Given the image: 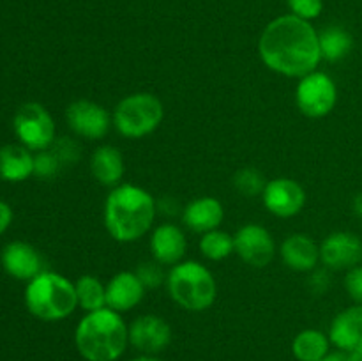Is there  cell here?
<instances>
[{"label": "cell", "instance_id": "obj_18", "mask_svg": "<svg viewBox=\"0 0 362 361\" xmlns=\"http://www.w3.org/2000/svg\"><path fill=\"white\" fill-rule=\"evenodd\" d=\"M186 236L182 230L172 223L159 225L152 232L151 237V250L154 255L156 262L163 265H175L182 260L186 253Z\"/></svg>", "mask_w": 362, "mask_h": 361}, {"label": "cell", "instance_id": "obj_3", "mask_svg": "<svg viewBox=\"0 0 362 361\" xmlns=\"http://www.w3.org/2000/svg\"><path fill=\"white\" fill-rule=\"evenodd\" d=\"M74 343L87 361H117L129 343V328L112 308L88 311L76 326Z\"/></svg>", "mask_w": 362, "mask_h": 361}, {"label": "cell", "instance_id": "obj_10", "mask_svg": "<svg viewBox=\"0 0 362 361\" xmlns=\"http://www.w3.org/2000/svg\"><path fill=\"white\" fill-rule=\"evenodd\" d=\"M66 119L71 130L81 138L87 140H99L105 137L110 130V113L105 106L98 105L88 99H78L73 101L66 110Z\"/></svg>", "mask_w": 362, "mask_h": 361}, {"label": "cell", "instance_id": "obj_27", "mask_svg": "<svg viewBox=\"0 0 362 361\" xmlns=\"http://www.w3.org/2000/svg\"><path fill=\"white\" fill-rule=\"evenodd\" d=\"M265 186L267 183H265L262 172H258L253 166H244L233 176V188L244 197H258L264 193Z\"/></svg>", "mask_w": 362, "mask_h": 361}, {"label": "cell", "instance_id": "obj_31", "mask_svg": "<svg viewBox=\"0 0 362 361\" xmlns=\"http://www.w3.org/2000/svg\"><path fill=\"white\" fill-rule=\"evenodd\" d=\"M11 222H13V209L9 204L0 200V236L9 229Z\"/></svg>", "mask_w": 362, "mask_h": 361}, {"label": "cell", "instance_id": "obj_32", "mask_svg": "<svg viewBox=\"0 0 362 361\" xmlns=\"http://www.w3.org/2000/svg\"><path fill=\"white\" fill-rule=\"evenodd\" d=\"M317 285V292H325L329 287V276L327 273H315V276L311 278V287Z\"/></svg>", "mask_w": 362, "mask_h": 361}, {"label": "cell", "instance_id": "obj_21", "mask_svg": "<svg viewBox=\"0 0 362 361\" xmlns=\"http://www.w3.org/2000/svg\"><path fill=\"white\" fill-rule=\"evenodd\" d=\"M90 172L103 186H119L124 177V158L120 151L112 145H103L92 152Z\"/></svg>", "mask_w": 362, "mask_h": 361}, {"label": "cell", "instance_id": "obj_19", "mask_svg": "<svg viewBox=\"0 0 362 361\" xmlns=\"http://www.w3.org/2000/svg\"><path fill=\"white\" fill-rule=\"evenodd\" d=\"M223 218H225V209H223L221 202L214 197L194 198L184 207L182 212L184 225L193 232L200 234H207L218 229Z\"/></svg>", "mask_w": 362, "mask_h": 361}, {"label": "cell", "instance_id": "obj_8", "mask_svg": "<svg viewBox=\"0 0 362 361\" xmlns=\"http://www.w3.org/2000/svg\"><path fill=\"white\" fill-rule=\"evenodd\" d=\"M296 101L300 112L311 119L329 115L338 103V88L334 80L320 71L306 74L297 85Z\"/></svg>", "mask_w": 362, "mask_h": 361}, {"label": "cell", "instance_id": "obj_9", "mask_svg": "<svg viewBox=\"0 0 362 361\" xmlns=\"http://www.w3.org/2000/svg\"><path fill=\"white\" fill-rule=\"evenodd\" d=\"M235 251L246 264L253 268H265L271 264L276 253V244L265 227L257 223H247L240 227L233 236Z\"/></svg>", "mask_w": 362, "mask_h": 361}, {"label": "cell", "instance_id": "obj_22", "mask_svg": "<svg viewBox=\"0 0 362 361\" xmlns=\"http://www.w3.org/2000/svg\"><path fill=\"white\" fill-rule=\"evenodd\" d=\"M34 173V156L25 145L0 149V177L9 183H21Z\"/></svg>", "mask_w": 362, "mask_h": 361}, {"label": "cell", "instance_id": "obj_23", "mask_svg": "<svg viewBox=\"0 0 362 361\" xmlns=\"http://www.w3.org/2000/svg\"><path fill=\"white\" fill-rule=\"evenodd\" d=\"M318 42H320L322 59L329 60V62L343 60L354 48L352 34L338 25H331L318 32Z\"/></svg>", "mask_w": 362, "mask_h": 361}, {"label": "cell", "instance_id": "obj_11", "mask_svg": "<svg viewBox=\"0 0 362 361\" xmlns=\"http://www.w3.org/2000/svg\"><path fill=\"white\" fill-rule=\"evenodd\" d=\"M264 205L278 218H292L303 211L306 204V193L297 180L288 177H278L269 180L264 193Z\"/></svg>", "mask_w": 362, "mask_h": 361}, {"label": "cell", "instance_id": "obj_12", "mask_svg": "<svg viewBox=\"0 0 362 361\" xmlns=\"http://www.w3.org/2000/svg\"><path fill=\"white\" fill-rule=\"evenodd\" d=\"M172 342V328L158 315H141L129 326V343L147 356L163 353Z\"/></svg>", "mask_w": 362, "mask_h": 361}, {"label": "cell", "instance_id": "obj_29", "mask_svg": "<svg viewBox=\"0 0 362 361\" xmlns=\"http://www.w3.org/2000/svg\"><path fill=\"white\" fill-rule=\"evenodd\" d=\"M288 7L297 18H303V20L311 21L315 18H318L324 11V0H288Z\"/></svg>", "mask_w": 362, "mask_h": 361}, {"label": "cell", "instance_id": "obj_13", "mask_svg": "<svg viewBox=\"0 0 362 361\" xmlns=\"http://www.w3.org/2000/svg\"><path fill=\"white\" fill-rule=\"evenodd\" d=\"M320 260L329 269L349 271L362 262V239L352 232H332L320 244Z\"/></svg>", "mask_w": 362, "mask_h": 361}, {"label": "cell", "instance_id": "obj_20", "mask_svg": "<svg viewBox=\"0 0 362 361\" xmlns=\"http://www.w3.org/2000/svg\"><path fill=\"white\" fill-rule=\"evenodd\" d=\"M281 257L290 269L306 273L315 269L320 260V246L306 234H292L283 241Z\"/></svg>", "mask_w": 362, "mask_h": 361}, {"label": "cell", "instance_id": "obj_24", "mask_svg": "<svg viewBox=\"0 0 362 361\" xmlns=\"http://www.w3.org/2000/svg\"><path fill=\"white\" fill-rule=\"evenodd\" d=\"M331 340L318 329H304L293 338L292 353L299 361H320L329 354Z\"/></svg>", "mask_w": 362, "mask_h": 361}, {"label": "cell", "instance_id": "obj_14", "mask_svg": "<svg viewBox=\"0 0 362 361\" xmlns=\"http://www.w3.org/2000/svg\"><path fill=\"white\" fill-rule=\"evenodd\" d=\"M329 340L341 353L352 354L362 350V306L354 304L338 314L329 329Z\"/></svg>", "mask_w": 362, "mask_h": 361}, {"label": "cell", "instance_id": "obj_1", "mask_svg": "<svg viewBox=\"0 0 362 361\" xmlns=\"http://www.w3.org/2000/svg\"><path fill=\"white\" fill-rule=\"evenodd\" d=\"M258 52L269 69L290 78L313 73L322 60L318 32L293 14L276 18L264 28Z\"/></svg>", "mask_w": 362, "mask_h": 361}, {"label": "cell", "instance_id": "obj_30", "mask_svg": "<svg viewBox=\"0 0 362 361\" xmlns=\"http://www.w3.org/2000/svg\"><path fill=\"white\" fill-rule=\"evenodd\" d=\"M345 289L349 296L362 306V264L349 269L345 276Z\"/></svg>", "mask_w": 362, "mask_h": 361}, {"label": "cell", "instance_id": "obj_33", "mask_svg": "<svg viewBox=\"0 0 362 361\" xmlns=\"http://www.w3.org/2000/svg\"><path fill=\"white\" fill-rule=\"evenodd\" d=\"M352 209H354V212H356L357 218L362 219V191H361V193H357L356 197H354Z\"/></svg>", "mask_w": 362, "mask_h": 361}, {"label": "cell", "instance_id": "obj_17", "mask_svg": "<svg viewBox=\"0 0 362 361\" xmlns=\"http://www.w3.org/2000/svg\"><path fill=\"white\" fill-rule=\"evenodd\" d=\"M145 287L136 273L122 271L113 276L106 285V306L115 311L133 310L144 299Z\"/></svg>", "mask_w": 362, "mask_h": 361}, {"label": "cell", "instance_id": "obj_2", "mask_svg": "<svg viewBox=\"0 0 362 361\" xmlns=\"http://www.w3.org/2000/svg\"><path fill=\"white\" fill-rule=\"evenodd\" d=\"M156 202L148 191L134 184H119L105 202V227L119 243H133L151 230Z\"/></svg>", "mask_w": 362, "mask_h": 361}, {"label": "cell", "instance_id": "obj_16", "mask_svg": "<svg viewBox=\"0 0 362 361\" xmlns=\"http://www.w3.org/2000/svg\"><path fill=\"white\" fill-rule=\"evenodd\" d=\"M2 265L16 280H28L42 273L41 255L34 246L23 243V241H13L2 250Z\"/></svg>", "mask_w": 362, "mask_h": 361}, {"label": "cell", "instance_id": "obj_28", "mask_svg": "<svg viewBox=\"0 0 362 361\" xmlns=\"http://www.w3.org/2000/svg\"><path fill=\"white\" fill-rule=\"evenodd\" d=\"M161 265L163 264H159V262H141L138 265L134 273L140 278V282L144 283L145 289H156V287H159L165 282L166 276Z\"/></svg>", "mask_w": 362, "mask_h": 361}, {"label": "cell", "instance_id": "obj_15", "mask_svg": "<svg viewBox=\"0 0 362 361\" xmlns=\"http://www.w3.org/2000/svg\"><path fill=\"white\" fill-rule=\"evenodd\" d=\"M80 158V147L69 138H59L48 149L34 156V173L42 179L55 177L66 166L74 165Z\"/></svg>", "mask_w": 362, "mask_h": 361}, {"label": "cell", "instance_id": "obj_5", "mask_svg": "<svg viewBox=\"0 0 362 361\" xmlns=\"http://www.w3.org/2000/svg\"><path fill=\"white\" fill-rule=\"evenodd\" d=\"M166 287L172 299L187 311L207 310L218 294L212 273L194 260L173 265L166 276Z\"/></svg>", "mask_w": 362, "mask_h": 361}, {"label": "cell", "instance_id": "obj_26", "mask_svg": "<svg viewBox=\"0 0 362 361\" xmlns=\"http://www.w3.org/2000/svg\"><path fill=\"white\" fill-rule=\"evenodd\" d=\"M200 251L209 260H223L235 251V243L230 234L216 229L204 234L200 239Z\"/></svg>", "mask_w": 362, "mask_h": 361}, {"label": "cell", "instance_id": "obj_36", "mask_svg": "<svg viewBox=\"0 0 362 361\" xmlns=\"http://www.w3.org/2000/svg\"><path fill=\"white\" fill-rule=\"evenodd\" d=\"M131 361H161V360H159V357H156V356H147V354H144V356L134 357V360H131Z\"/></svg>", "mask_w": 362, "mask_h": 361}, {"label": "cell", "instance_id": "obj_7", "mask_svg": "<svg viewBox=\"0 0 362 361\" xmlns=\"http://www.w3.org/2000/svg\"><path fill=\"white\" fill-rule=\"evenodd\" d=\"M14 133L28 151H45L55 142V122L39 103H25L13 120Z\"/></svg>", "mask_w": 362, "mask_h": 361}, {"label": "cell", "instance_id": "obj_34", "mask_svg": "<svg viewBox=\"0 0 362 361\" xmlns=\"http://www.w3.org/2000/svg\"><path fill=\"white\" fill-rule=\"evenodd\" d=\"M346 356H349V354L338 350V353H329L327 356L322 357L320 361H346Z\"/></svg>", "mask_w": 362, "mask_h": 361}, {"label": "cell", "instance_id": "obj_4", "mask_svg": "<svg viewBox=\"0 0 362 361\" xmlns=\"http://www.w3.org/2000/svg\"><path fill=\"white\" fill-rule=\"evenodd\" d=\"M25 304L41 321H62L76 310V285L59 273L42 271L28 282Z\"/></svg>", "mask_w": 362, "mask_h": 361}, {"label": "cell", "instance_id": "obj_6", "mask_svg": "<svg viewBox=\"0 0 362 361\" xmlns=\"http://www.w3.org/2000/svg\"><path fill=\"white\" fill-rule=\"evenodd\" d=\"M163 105L151 92L129 94L115 106L113 124L126 138H144L158 130L163 120Z\"/></svg>", "mask_w": 362, "mask_h": 361}, {"label": "cell", "instance_id": "obj_25", "mask_svg": "<svg viewBox=\"0 0 362 361\" xmlns=\"http://www.w3.org/2000/svg\"><path fill=\"white\" fill-rule=\"evenodd\" d=\"M74 285H76L78 306L83 308L87 314L106 308V287L99 282V278L92 275H83L78 278Z\"/></svg>", "mask_w": 362, "mask_h": 361}, {"label": "cell", "instance_id": "obj_35", "mask_svg": "<svg viewBox=\"0 0 362 361\" xmlns=\"http://www.w3.org/2000/svg\"><path fill=\"white\" fill-rule=\"evenodd\" d=\"M346 361H362V350H359V353H352L346 356Z\"/></svg>", "mask_w": 362, "mask_h": 361}]
</instances>
